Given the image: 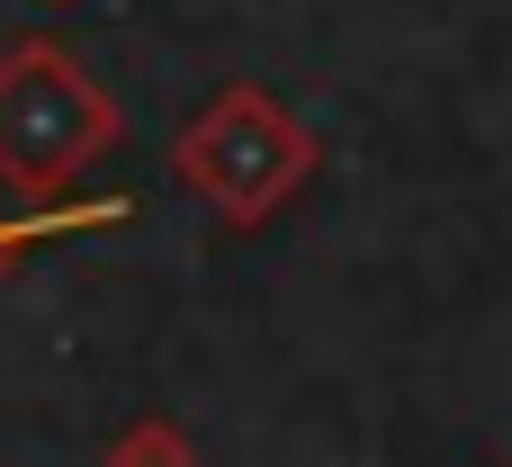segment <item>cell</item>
Returning a JSON list of instances; mask_svg holds the SVG:
<instances>
[{
  "mask_svg": "<svg viewBox=\"0 0 512 467\" xmlns=\"http://www.w3.org/2000/svg\"><path fill=\"white\" fill-rule=\"evenodd\" d=\"M315 162H324L315 126H306L279 90H261V81H225V90L171 135V180H180L216 225H234V234L270 225L288 198H306Z\"/></svg>",
  "mask_w": 512,
  "mask_h": 467,
  "instance_id": "cell-1",
  "label": "cell"
},
{
  "mask_svg": "<svg viewBox=\"0 0 512 467\" xmlns=\"http://www.w3.org/2000/svg\"><path fill=\"white\" fill-rule=\"evenodd\" d=\"M126 144V117L108 99V81L54 45V36H18L0 54V189L54 207L90 162H108Z\"/></svg>",
  "mask_w": 512,
  "mask_h": 467,
  "instance_id": "cell-2",
  "label": "cell"
},
{
  "mask_svg": "<svg viewBox=\"0 0 512 467\" xmlns=\"http://www.w3.org/2000/svg\"><path fill=\"white\" fill-rule=\"evenodd\" d=\"M108 225H135V198H54V207L0 216V279H9L36 243H63V234H108Z\"/></svg>",
  "mask_w": 512,
  "mask_h": 467,
  "instance_id": "cell-3",
  "label": "cell"
},
{
  "mask_svg": "<svg viewBox=\"0 0 512 467\" xmlns=\"http://www.w3.org/2000/svg\"><path fill=\"white\" fill-rule=\"evenodd\" d=\"M99 467H198V441L171 423V414H135L117 441H108V459Z\"/></svg>",
  "mask_w": 512,
  "mask_h": 467,
  "instance_id": "cell-4",
  "label": "cell"
}]
</instances>
